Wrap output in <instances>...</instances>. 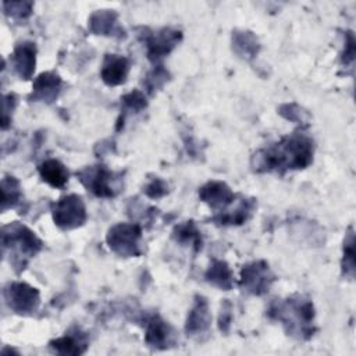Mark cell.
Returning a JSON list of instances; mask_svg holds the SVG:
<instances>
[{
    "label": "cell",
    "mask_w": 356,
    "mask_h": 356,
    "mask_svg": "<svg viewBox=\"0 0 356 356\" xmlns=\"http://www.w3.org/2000/svg\"><path fill=\"white\" fill-rule=\"evenodd\" d=\"M257 207L256 199H239L236 206L232 210H222L213 216V222L218 225H242L245 224L254 213Z\"/></svg>",
    "instance_id": "cell-18"
},
{
    "label": "cell",
    "mask_w": 356,
    "mask_h": 356,
    "mask_svg": "<svg viewBox=\"0 0 356 356\" xmlns=\"http://www.w3.org/2000/svg\"><path fill=\"white\" fill-rule=\"evenodd\" d=\"M355 35L352 31L345 32V42H343V50L341 53V61L345 67H349L355 61V54H356V47H355Z\"/></svg>",
    "instance_id": "cell-30"
},
{
    "label": "cell",
    "mask_w": 356,
    "mask_h": 356,
    "mask_svg": "<svg viewBox=\"0 0 356 356\" xmlns=\"http://www.w3.org/2000/svg\"><path fill=\"white\" fill-rule=\"evenodd\" d=\"M355 232L350 227L348 232L345 234L343 246H342V273L346 278L353 280L355 278V268H356V260H355Z\"/></svg>",
    "instance_id": "cell-25"
},
{
    "label": "cell",
    "mask_w": 356,
    "mask_h": 356,
    "mask_svg": "<svg viewBox=\"0 0 356 356\" xmlns=\"http://www.w3.org/2000/svg\"><path fill=\"white\" fill-rule=\"evenodd\" d=\"M42 248V239L31 228L18 221L10 222L1 228L3 256L17 273L22 271Z\"/></svg>",
    "instance_id": "cell-3"
},
{
    "label": "cell",
    "mask_w": 356,
    "mask_h": 356,
    "mask_svg": "<svg viewBox=\"0 0 356 356\" xmlns=\"http://www.w3.org/2000/svg\"><path fill=\"white\" fill-rule=\"evenodd\" d=\"M106 243L121 257H138L142 254V227L138 222H117L108 228Z\"/></svg>",
    "instance_id": "cell-5"
},
{
    "label": "cell",
    "mask_w": 356,
    "mask_h": 356,
    "mask_svg": "<svg viewBox=\"0 0 356 356\" xmlns=\"http://www.w3.org/2000/svg\"><path fill=\"white\" fill-rule=\"evenodd\" d=\"M143 193L149 199H160L168 193V184L163 178L154 177L143 186Z\"/></svg>",
    "instance_id": "cell-29"
},
{
    "label": "cell",
    "mask_w": 356,
    "mask_h": 356,
    "mask_svg": "<svg viewBox=\"0 0 356 356\" xmlns=\"http://www.w3.org/2000/svg\"><path fill=\"white\" fill-rule=\"evenodd\" d=\"M36 54L38 49L33 42L25 40L18 43L10 57V64L15 75H18L24 81L31 79L36 67Z\"/></svg>",
    "instance_id": "cell-14"
},
{
    "label": "cell",
    "mask_w": 356,
    "mask_h": 356,
    "mask_svg": "<svg viewBox=\"0 0 356 356\" xmlns=\"http://www.w3.org/2000/svg\"><path fill=\"white\" fill-rule=\"evenodd\" d=\"M51 217L54 224L63 231H71L82 227L88 220L83 199L75 193L61 196L51 206Z\"/></svg>",
    "instance_id": "cell-6"
},
{
    "label": "cell",
    "mask_w": 356,
    "mask_h": 356,
    "mask_svg": "<svg viewBox=\"0 0 356 356\" xmlns=\"http://www.w3.org/2000/svg\"><path fill=\"white\" fill-rule=\"evenodd\" d=\"M170 79V72L164 68L161 64H156L152 71L147 72V75L143 79V86L147 93L153 95L154 92L160 90Z\"/></svg>",
    "instance_id": "cell-26"
},
{
    "label": "cell",
    "mask_w": 356,
    "mask_h": 356,
    "mask_svg": "<svg viewBox=\"0 0 356 356\" xmlns=\"http://www.w3.org/2000/svg\"><path fill=\"white\" fill-rule=\"evenodd\" d=\"M129 70H131V60L128 57L108 53L103 58L102 68H100V78L107 86H118L127 82Z\"/></svg>",
    "instance_id": "cell-15"
},
{
    "label": "cell",
    "mask_w": 356,
    "mask_h": 356,
    "mask_svg": "<svg viewBox=\"0 0 356 356\" xmlns=\"http://www.w3.org/2000/svg\"><path fill=\"white\" fill-rule=\"evenodd\" d=\"M3 299L6 306L19 316H32L40 306L39 291L22 281L8 282L3 288Z\"/></svg>",
    "instance_id": "cell-7"
},
{
    "label": "cell",
    "mask_w": 356,
    "mask_h": 356,
    "mask_svg": "<svg viewBox=\"0 0 356 356\" xmlns=\"http://www.w3.org/2000/svg\"><path fill=\"white\" fill-rule=\"evenodd\" d=\"M76 178L96 197H115L122 189V174L114 172L103 164L83 167L76 171Z\"/></svg>",
    "instance_id": "cell-4"
},
{
    "label": "cell",
    "mask_w": 356,
    "mask_h": 356,
    "mask_svg": "<svg viewBox=\"0 0 356 356\" xmlns=\"http://www.w3.org/2000/svg\"><path fill=\"white\" fill-rule=\"evenodd\" d=\"M314 142L305 132H293L277 143L257 150L250 160L254 172H285L302 170L313 163Z\"/></svg>",
    "instance_id": "cell-1"
},
{
    "label": "cell",
    "mask_w": 356,
    "mask_h": 356,
    "mask_svg": "<svg viewBox=\"0 0 356 356\" xmlns=\"http://www.w3.org/2000/svg\"><path fill=\"white\" fill-rule=\"evenodd\" d=\"M145 342L154 350H165L177 345V332L161 316L150 314L145 318Z\"/></svg>",
    "instance_id": "cell-10"
},
{
    "label": "cell",
    "mask_w": 356,
    "mask_h": 356,
    "mask_svg": "<svg viewBox=\"0 0 356 356\" xmlns=\"http://www.w3.org/2000/svg\"><path fill=\"white\" fill-rule=\"evenodd\" d=\"M88 28L93 35L125 38V31L118 24V14L114 10H97L89 15Z\"/></svg>",
    "instance_id": "cell-17"
},
{
    "label": "cell",
    "mask_w": 356,
    "mask_h": 356,
    "mask_svg": "<svg viewBox=\"0 0 356 356\" xmlns=\"http://www.w3.org/2000/svg\"><path fill=\"white\" fill-rule=\"evenodd\" d=\"M204 280L221 289V291H229L232 289L235 281H234V273L231 270V267L228 266L227 261L224 260H218V259H213L207 267V270L204 271Z\"/></svg>",
    "instance_id": "cell-20"
},
{
    "label": "cell",
    "mask_w": 356,
    "mask_h": 356,
    "mask_svg": "<svg viewBox=\"0 0 356 356\" xmlns=\"http://www.w3.org/2000/svg\"><path fill=\"white\" fill-rule=\"evenodd\" d=\"M232 50L238 57L252 60L260 51V42L253 32L236 29L232 32Z\"/></svg>",
    "instance_id": "cell-21"
},
{
    "label": "cell",
    "mask_w": 356,
    "mask_h": 356,
    "mask_svg": "<svg viewBox=\"0 0 356 356\" xmlns=\"http://www.w3.org/2000/svg\"><path fill=\"white\" fill-rule=\"evenodd\" d=\"M182 32L175 28H161L157 31L146 29V33H142V42L146 47L147 58L157 64L161 58L167 57L181 42Z\"/></svg>",
    "instance_id": "cell-9"
},
{
    "label": "cell",
    "mask_w": 356,
    "mask_h": 356,
    "mask_svg": "<svg viewBox=\"0 0 356 356\" xmlns=\"http://www.w3.org/2000/svg\"><path fill=\"white\" fill-rule=\"evenodd\" d=\"M22 200V188L19 181L13 175L1 178V211L18 206Z\"/></svg>",
    "instance_id": "cell-23"
},
{
    "label": "cell",
    "mask_w": 356,
    "mask_h": 356,
    "mask_svg": "<svg viewBox=\"0 0 356 356\" xmlns=\"http://www.w3.org/2000/svg\"><path fill=\"white\" fill-rule=\"evenodd\" d=\"M38 172L43 182L53 188H64L70 179L68 168L57 159H46L38 165Z\"/></svg>",
    "instance_id": "cell-19"
},
{
    "label": "cell",
    "mask_w": 356,
    "mask_h": 356,
    "mask_svg": "<svg viewBox=\"0 0 356 356\" xmlns=\"http://www.w3.org/2000/svg\"><path fill=\"white\" fill-rule=\"evenodd\" d=\"M211 327V313L209 302L202 295H195L191 310L185 321V332L193 339H203L209 335Z\"/></svg>",
    "instance_id": "cell-11"
},
{
    "label": "cell",
    "mask_w": 356,
    "mask_h": 356,
    "mask_svg": "<svg viewBox=\"0 0 356 356\" xmlns=\"http://www.w3.org/2000/svg\"><path fill=\"white\" fill-rule=\"evenodd\" d=\"M280 115H282L285 120L299 122V124H306L309 121V114L306 110H303L299 104L296 103H285L278 107Z\"/></svg>",
    "instance_id": "cell-28"
},
{
    "label": "cell",
    "mask_w": 356,
    "mask_h": 356,
    "mask_svg": "<svg viewBox=\"0 0 356 356\" xmlns=\"http://www.w3.org/2000/svg\"><path fill=\"white\" fill-rule=\"evenodd\" d=\"M231 323H232V305L228 299H224L221 303L220 314H218V330L222 334H228L231 330Z\"/></svg>",
    "instance_id": "cell-32"
},
{
    "label": "cell",
    "mask_w": 356,
    "mask_h": 356,
    "mask_svg": "<svg viewBox=\"0 0 356 356\" xmlns=\"http://www.w3.org/2000/svg\"><path fill=\"white\" fill-rule=\"evenodd\" d=\"M89 346L88 334L79 327H72L63 337L54 338L49 342V348L58 355H82Z\"/></svg>",
    "instance_id": "cell-16"
},
{
    "label": "cell",
    "mask_w": 356,
    "mask_h": 356,
    "mask_svg": "<svg viewBox=\"0 0 356 356\" xmlns=\"http://www.w3.org/2000/svg\"><path fill=\"white\" fill-rule=\"evenodd\" d=\"M32 1H3L4 14L15 19H26L32 14Z\"/></svg>",
    "instance_id": "cell-27"
},
{
    "label": "cell",
    "mask_w": 356,
    "mask_h": 356,
    "mask_svg": "<svg viewBox=\"0 0 356 356\" xmlns=\"http://www.w3.org/2000/svg\"><path fill=\"white\" fill-rule=\"evenodd\" d=\"M199 199L218 213L234 203L235 193L222 181H209L199 188Z\"/></svg>",
    "instance_id": "cell-13"
},
{
    "label": "cell",
    "mask_w": 356,
    "mask_h": 356,
    "mask_svg": "<svg viewBox=\"0 0 356 356\" xmlns=\"http://www.w3.org/2000/svg\"><path fill=\"white\" fill-rule=\"evenodd\" d=\"M63 88V81L58 74L46 71L39 74L32 83V92L28 96L29 102H43L51 104L57 100Z\"/></svg>",
    "instance_id": "cell-12"
},
{
    "label": "cell",
    "mask_w": 356,
    "mask_h": 356,
    "mask_svg": "<svg viewBox=\"0 0 356 356\" xmlns=\"http://www.w3.org/2000/svg\"><path fill=\"white\" fill-rule=\"evenodd\" d=\"M275 281V275L264 260L248 263L241 270L239 286L243 292L254 296L267 293Z\"/></svg>",
    "instance_id": "cell-8"
},
{
    "label": "cell",
    "mask_w": 356,
    "mask_h": 356,
    "mask_svg": "<svg viewBox=\"0 0 356 356\" xmlns=\"http://www.w3.org/2000/svg\"><path fill=\"white\" fill-rule=\"evenodd\" d=\"M266 314L270 320L281 323L285 332L296 339L307 341L316 332L313 302L302 295L274 299L268 305Z\"/></svg>",
    "instance_id": "cell-2"
},
{
    "label": "cell",
    "mask_w": 356,
    "mask_h": 356,
    "mask_svg": "<svg viewBox=\"0 0 356 356\" xmlns=\"http://www.w3.org/2000/svg\"><path fill=\"white\" fill-rule=\"evenodd\" d=\"M121 106H122L121 117L118 120L117 129H120L121 125H124V121L128 114L143 111L147 107V99L142 90L135 89V90H131L129 93H125L121 97Z\"/></svg>",
    "instance_id": "cell-24"
},
{
    "label": "cell",
    "mask_w": 356,
    "mask_h": 356,
    "mask_svg": "<svg viewBox=\"0 0 356 356\" xmlns=\"http://www.w3.org/2000/svg\"><path fill=\"white\" fill-rule=\"evenodd\" d=\"M17 103H18V99L14 93H8V95L3 96V113H1V128H3V131H6L10 127L11 117H13V113L17 107Z\"/></svg>",
    "instance_id": "cell-31"
},
{
    "label": "cell",
    "mask_w": 356,
    "mask_h": 356,
    "mask_svg": "<svg viewBox=\"0 0 356 356\" xmlns=\"http://www.w3.org/2000/svg\"><path fill=\"white\" fill-rule=\"evenodd\" d=\"M171 236L177 243H181L182 246H191L195 252H199L202 249V232L192 220L175 225Z\"/></svg>",
    "instance_id": "cell-22"
}]
</instances>
